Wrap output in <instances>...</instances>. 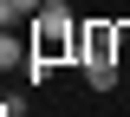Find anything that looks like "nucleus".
<instances>
[{"mask_svg":"<svg viewBox=\"0 0 130 117\" xmlns=\"http://www.w3.org/2000/svg\"><path fill=\"white\" fill-rule=\"evenodd\" d=\"M117 59H130V20H78L72 65L91 78V91H111L117 85Z\"/></svg>","mask_w":130,"mask_h":117,"instance_id":"1","label":"nucleus"},{"mask_svg":"<svg viewBox=\"0 0 130 117\" xmlns=\"http://www.w3.org/2000/svg\"><path fill=\"white\" fill-rule=\"evenodd\" d=\"M26 39H32V78H39V72H52V65H65V59H72V39H78L72 7H65V0H46V7L32 13Z\"/></svg>","mask_w":130,"mask_h":117,"instance_id":"2","label":"nucleus"},{"mask_svg":"<svg viewBox=\"0 0 130 117\" xmlns=\"http://www.w3.org/2000/svg\"><path fill=\"white\" fill-rule=\"evenodd\" d=\"M13 65H32V39H20V26H7L0 33V72H13Z\"/></svg>","mask_w":130,"mask_h":117,"instance_id":"3","label":"nucleus"},{"mask_svg":"<svg viewBox=\"0 0 130 117\" xmlns=\"http://www.w3.org/2000/svg\"><path fill=\"white\" fill-rule=\"evenodd\" d=\"M0 33H7V26H0Z\"/></svg>","mask_w":130,"mask_h":117,"instance_id":"4","label":"nucleus"}]
</instances>
